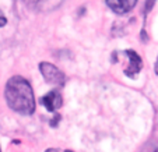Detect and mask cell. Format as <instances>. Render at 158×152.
<instances>
[{"mask_svg":"<svg viewBox=\"0 0 158 152\" xmlns=\"http://www.w3.org/2000/svg\"><path fill=\"white\" fill-rule=\"evenodd\" d=\"M59 120H60V115H56L55 117L51 120V127H56L57 123H59Z\"/></svg>","mask_w":158,"mask_h":152,"instance_id":"8","label":"cell"},{"mask_svg":"<svg viewBox=\"0 0 158 152\" xmlns=\"http://www.w3.org/2000/svg\"><path fill=\"white\" fill-rule=\"evenodd\" d=\"M45 152H57L56 149H53V148H51V149H48V151H45Z\"/></svg>","mask_w":158,"mask_h":152,"instance_id":"12","label":"cell"},{"mask_svg":"<svg viewBox=\"0 0 158 152\" xmlns=\"http://www.w3.org/2000/svg\"><path fill=\"white\" fill-rule=\"evenodd\" d=\"M155 74H158V59H157V63H155Z\"/></svg>","mask_w":158,"mask_h":152,"instance_id":"11","label":"cell"},{"mask_svg":"<svg viewBox=\"0 0 158 152\" xmlns=\"http://www.w3.org/2000/svg\"><path fill=\"white\" fill-rule=\"evenodd\" d=\"M24 3L27 6H29V7H34V6H37L39 3V0H24Z\"/></svg>","mask_w":158,"mask_h":152,"instance_id":"9","label":"cell"},{"mask_svg":"<svg viewBox=\"0 0 158 152\" xmlns=\"http://www.w3.org/2000/svg\"><path fill=\"white\" fill-rule=\"evenodd\" d=\"M4 96L7 105L17 113L21 115H32L35 112V98L31 84L25 78L15 75L6 84Z\"/></svg>","mask_w":158,"mask_h":152,"instance_id":"1","label":"cell"},{"mask_svg":"<svg viewBox=\"0 0 158 152\" xmlns=\"http://www.w3.org/2000/svg\"><path fill=\"white\" fill-rule=\"evenodd\" d=\"M0 152H1V151H0Z\"/></svg>","mask_w":158,"mask_h":152,"instance_id":"14","label":"cell"},{"mask_svg":"<svg viewBox=\"0 0 158 152\" xmlns=\"http://www.w3.org/2000/svg\"><path fill=\"white\" fill-rule=\"evenodd\" d=\"M6 24H7V18H6L4 15L0 13V27H4Z\"/></svg>","mask_w":158,"mask_h":152,"instance_id":"10","label":"cell"},{"mask_svg":"<svg viewBox=\"0 0 158 152\" xmlns=\"http://www.w3.org/2000/svg\"><path fill=\"white\" fill-rule=\"evenodd\" d=\"M39 69H41V73L43 75V78L46 80L49 84H53V85H65L66 81V75L65 73L59 70L56 66L51 64V63H41L39 64Z\"/></svg>","mask_w":158,"mask_h":152,"instance_id":"2","label":"cell"},{"mask_svg":"<svg viewBox=\"0 0 158 152\" xmlns=\"http://www.w3.org/2000/svg\"><path fill=\"white\" fill-rule=\"evenodd\" d=\"M66 152H73V151H66Z\"/></svg>","mask_w":158,"mask_h":152,"instance_id":"13","label":"cell"},{"mask_svg":"<svg viewBox=\"0 0 158 152\" xmlns=\"http://www.w3.org/2000/svg\"><path fill=\"white\" fill-rule=\"evenodd\" d=\"M136 3H137V0H107L108 7L119 15L129 13L136 6Z\"/></svg>","mask_w":158,"mask_h":152,"instance_id":"4","label":"cell"},{"mask_svg":"<svg viewBox=\"0 0 158 152\" xmlns=\"http://www.w3.org/2000/svg\"><path fill=\"white\" fill-rule=\"evenodd\" d=\"M141 152H158V141L153 140L144 145V148L141 149Z\"/></svg>","mask_w":158,"mask_h":152,"instance_id":"6","label":"cell"},{"mask_svg":"<svg viewBox=\"0 0 158 152\" xmlns=\"http://www.w3.org/2000/svg\"><path fill=\"white\" fill-rule=\"evenodd\" d=\"M125 55L129 57V66H127V69L125 70V74L133 78V77H136V75L140 73V70L143 67V61H141L140 56L137 55L134 50H126Z\"/></svg>","mask_w":158,"mask_h":152,"instance_id":"3","label":"cell"},{"mask_svg":"<svg viewBox=\"0 0 158 152\" xmlns=\"http://www.w3.org/2000/svg\"><path fill=\"white\" fill-rule=\"evenodd\" d=\"M42 105L46 107L49 112H55L56 109H59L62 106V95L59 91H51V92L45 95V96L41 99Z\"/></svg>","mask_w":158,"mask_h":152,"instance_id":"5","label":"cell"},{"mask_svg":"<svg viewBox=\"0 0 158 152\" xmlns=\"http://www.w3.org/2000/svg\"><path fill=\"white\" fill-rule=\"evenodd\" d=\"M154 3H155V0H147L144 4V14L147 15V14L151 11V9L154 7Z\"/></svg>","mask_w":158,"mask_h":152,"instance_id":"7","label":"cell"}]
</instances>
